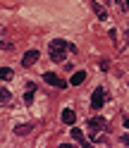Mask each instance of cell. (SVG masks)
I'll return each instance as SVG.
<instances>
[{"label":"cell","mask_w":129,"mask_h":148,"mask_svg":"<svg viewBox=\"0 0 129 148\" xmlns=\"http://www.w3.org/2000/svg\"><path fill=\"white\" fill-rule=\"evenodd\" d=\"M0 96H3V105L10 103V91H7V88H3V93H0Z\"/></svg>","instance_id":"4fadbf2b"},{"label":"cell","mask_w":129,"mask_h":148,"mask_svg":"<svg viewBox=\"0 0 129 148\" xmlns=\"http://www.w3.org/2000/svg\"><path fill=\"white\" fill-rule=\"evenodd\" d=\"M84 79H86V72H74L72 79H69V84L72 86H79V84H84Z\"/></svg>","instance_id":"ba28073f"},{"label":"cell","mask_w":129,"mask_h":148,"mask_svg":"<svg viewBox=\"0 0 129 148\" xmlns=\"http://www.w3.org/2000/svg\"><path fill=\"white\" fill-rule=\"evenodd\" d=\"M62 122H64V124H74V122H77L74 110H62Z\"/></svg>","instance_id":"52a82bcc"},{"label":"cell","mask_w":129,"mask_h":148,"mask_svg":"<svg viewBox=\"0 0 129 148\" xmlns=\"http://www.w3.org/2000/svg\"><path fill=\"white\" fill-rule=\"evenodd\" d=\"M43 79H45V84H50V86H55V88H64V86H67V81L60 79L58 74H53V72H45Z\"/></svg>","instance_id":"7a4b0ae2"},{"label":"cell","mask_w":129,"mask_h":148,"mask_svg":"<svg viewBox=\"0 0 129 148\" xmlns=\"http://www.w3.org/2000/svg\"><path fill=\"white\" fill-rule=\"evenodd\" d=\"M36 60H38V50H29L22 58V64H24V67H31V64H36Z\"/></svg>","instance_id":"277c9868"},{"label":"cell","mask_w":129,"mask_h":148,"mask_svg":"<svg viewBox=\"0 0 129 148\" xmlns=\"http://www.w3.org/2000/svg\"><path fill=\"white\" fill-rule=\"evenodd\" d=\"M34 91H36V84H29V86H26V93H24V103H26V105H31V100H34Z\"/></svg>","instance_id":"30bf717a"},{"label":"cell","mask_w":129,"mask_h":148,"mask_svg":"<svg viewBox=\"0 0 129 148\" xmlns=\"http://www.w3.org/2000/svg\"><path fill=\"white\" fill-rule=\"evenodd\" d=\"M3 50H12V43H7L5 38H3Z\"/></svg>","instance_id":"9a60e30c"},{"label":"cell","mask_w":129,"mask_h":148,"mask_svg":"<svg viewBox=\"0 0 129 148\" xmlns=\"http://www.w3.org/2000/svg\"><path fill=\"white\" fill-rule=\"evenodd\" d=\"M103 103H105V91H103V88H96L93 96H91V108H93V110H100Z\"/></svg>","instance_id":"3957f363"},{"label":"cell","mask_w":129,"mask_h":148,"mask_svg":"<svg viewBox=\"0 0 129 148\" xmlns=\"http://www.w3.org/2000/svg\"><path fill=\"white\" fill-rule=\"evenodd\" d=\"M124 127H127V129H129V119H124Z\"/></svg>","instance_id":"e0dca14e"},{"label":"cell","mask_w":129,"mask_h":148,"mask_svg":"<svg viewBox=\"0 0 129 148\" xmlns=\"http://www.w3.org/2000/svg\"><path fill=\"white\" fill-rule=\"evenodd\" d=\"M119 141H122V143H124V146H129V134H124V136H122V138H119Z\"/></svg>","instance_id":"2e32d148"},{"label":"cell","mask_w":129,"mask_h":148,"mask_svg":"<svg viewBox=\"0 0 129 148\" xmlns=\"http://www.w3.org/2000/svg\"><path fill=\"white\" fill-rule=\"evenodd\" d=\"M91 7H93V12H96V17L98 19H108V10L103 5H98V3H91Z\"/></svg>","instance_id":"8992f818"},{"label":"cell","mask_w":129,"mask_h":148,"mask_svg":"<svg viewBox=\"0 0 129 148\" xmlns=\"http://www.w3.org/2000/svg\"><path fill=\"white\" fill-rule=\"evenodd\" d=\"M127 10H129V0H127Z\"/></svg>","instance_id":"ac0fdd59"},{"label":"cell","mask_w":129,"mask_h":148,"mask_svg":"<svg viewBox=\"0 0 129 148\" xmlns=\"http://www.w3.org/2000/svg\"><path fill=\"white\" fill-rule=\"evenodd\" d=\"M89 127L91 129H103L105 127V117H91L89 119Z\"/></svg>","instance_id":"9c48e42d"},{"label":"cell","mask_w":129,"mask_h":148,"mask_svg":"<svg viewBox=\"0 0 129 148\" xmlns=\"http://www.w3.org/2000/svg\"><path fill=\"white\" fill-rule=\"evenodd\" d=\"M29 132H31V124H17V127H14V134H17V136H26Z\"/></svg>","instance_id":"8fae6325"},{"label":"cell","mask_w":129,"mask_h":148,"mask_svg":"<svg viewBox=\"0 0 129 148\" xmlns=\"http://www.w3.org/2000/svg\"><path fill=\"white\" fill-rule=\"evenodd\" d=\"M93 141H96V143H103V141H105V136H103V134H96V136H93Z\"/></svg>","instance_id":"5bb4252c"},{"label":"cell","mask_w":129,"mask_h":148,"mask_svg":"<svg viewBox=\"0 0 129 148\" xmlns=\"http://www.w3.org/2000/svg\"><path fill=\"white\" fill-rule=\"evenodd\" d=\"M0 77H3V81L12 79V69H10V67H3V69H0Z\"/></svg>","instance_id":"7c38bea8"},{"label":"cell","mask_w":129,"mask_h":148,"mask_svg":"<svg viewBox=\"0 0 129 148\" xmlns=\"http://www.w3.org/2000/svg\"><path fill=\"white\" fill-rule=\"evenodd\" d=\"M67 50H74V45H69L67 41H62V38H55L48 45V55H50V60H55V62H64Z\"/></svg>","instance_id":"6da1fadb"},{"label":"cell","mask_w":129,"mask_h":148,"mask_svg":"<svg viewBox=\"0 0 129 148\" xmlns=\"http://www.w3.org/2000/svg\"><path fill=\"white\" fill-rule=\"evenodd\" d=\"M72 138H74V141H77L79 146H84V148L89 146V141H86V136L81 134V129H72Z\"/></svg>","instance_id":"5b68a950"}]
</instances>
